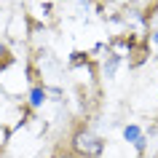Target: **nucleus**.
Wrapping results in <instances>:
<instances>
[{
  "instance_id": "nucleus-2",
  "label": "nucleus",
  "mask_w": 158,
  "mask_h": 158,
  "mask_svg": "<svg viewBox=\"0 0 158 158\" xmlns=\"http://www.w3.org/2000/svg\"><path fill=\"white\" fill-rule=\"evenodd\" d=\"M126 139L131 142V145H134L137 150H142V148H145V139H142V131L137 129V126H129V129H126Z\"/></svg>"
},
{
  "instance_id": "nucleus-6",
  "label": "nucleus",
  "mask_w": 158,
  "mask_h": 158,
  "mask_svg": "<svg viewBox=\"0 0 158 158\" xmlns=\"http://www.w3.org/2000/svg\"><path fill=\"white\" fill-rule=\"evenodd\" d=\"M156 43H158V32H156Z\"/></svg>"
},
{
  "instance_id": "nucleus-1",
  "label": "nucleus",
  "mask_w": 158,
  "mask_h": 158,
  "mask_svg": "<svg viewBox=\"0 0 158 158\" xmlns=\"http://www.w3.org/2000/svg\"><path fill=\"white\" fill-rule=\"evenodd\" d=\"M70 150H73L78 158H97L102 153V139L89 129H75L73 137H70Z\"/></svg>"
},
{
  "instance_id": "nucleus-3",
  "label": "nucleus",
  "mask_w": 158,
  "mask_h": 158,
  "mask_svg": "<svg viewBox=\"0 0 158 158\" xmlns=\"http://www.w3.org/2000/svg\"><path fill=\"white\" fill-rule=\"evenodd\" d=\"M11 62H14V56H11V51L6 48L3 43H0V70H6V67H8Z\"/></svg>"
},
{
  "instance_id": "nucleus-5",
  "label": "nucleus",
  "mask_w": 158,
  "mask_h": 158,
  "mask_svg": "<svg viewBox=\"0 0 158 158\" xmlns=\"http://www.w3.org/2000/svg\"><path fill=\"white\" fill-rule=\"evenodd\" d=\"M40 102H43V91H40V89H35V91H32V105H40Z\"/></svg>"
},
{
  "instance_id": "nucleus-4",
  "label": "nucleus",
  "mask_w": 158,
  "mask_h": 158,
  "mask_svg": "<svg viewBox=\"0 0 158 158\" xmlns=\"http://www.w3.org/2000/svg\"><path fill=\"white\" fill-rule=\"evenodd\" d=\"M54 158H78L73 153V150H56V153H54Z\"/></svg>"
}]
</instances>
